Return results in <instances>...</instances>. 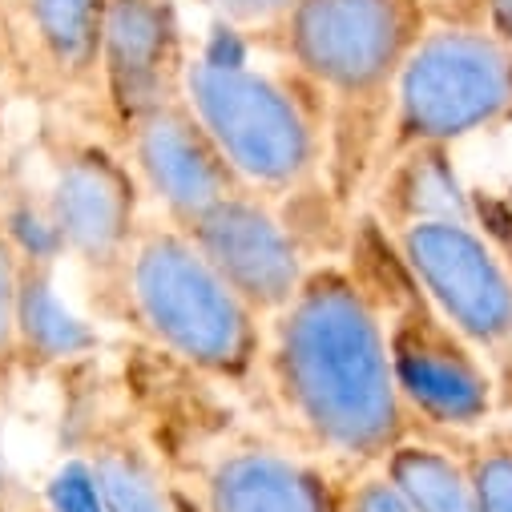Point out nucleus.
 <instances>
[{
    "mask_svg": "<svg viewBox=\"0 0 512 512\" xmlns=\"http://www.w3.org/2000/svg\"><path fill=\"white\" fill-rule=\"evenodd\" d=\"M271 323L275 392L315 448L375 468L412 436L379 303L355 271L311 267Z\"/></svg>",
    "mask_w": 512,
    "mask_h": 512,
    "instance_id": "f257e3e1",
    "label": "nucleus"
},
{
    "mask_svg": "<svg viewBox=\"0 0 512 512\" xmlns=\"http://www.w3.org/2000/svg\"><path fill=\"white\" fill-rule=\"evenodd\" d=\"M117 275L138 331L190 371L242 383L259 367L267 347L263 315L230 291L182 226L142 230Z\"/></svg>",
    "mask_w": 512,
    "mask_h": 512,
    "instance_id": "f03ea898",
    "label": "nucleus"
},
{
    "mask_svg": "<svg viewBox=\"0 0 512 512\" xmlns=\"http://www.w3.org/2000/svg\"><path fill=\"white\" fill-rule=\"evenodd\" d=\"M182 101L254 194H291L319 166V121L287 77L226 53H190Z\"/></svg>",
    "mask_w": 512,
    "mask_h": 512,
    "instance_id": "7ed1b4c3",
    "label": "nucleus"
},
{
    "mask_svg": "<svg viewBox=\"0 0 512 512\" xmlns=\"http://www.w3.org/2000/svg\"><path fill=\"white\" fill-rule=\"evenodd\" d=\"M388 158L512 121V45L484 25H432L392 85Z\"/></svg>",
    "mask_w": 512,
    "mask_h": 512,
    "instance_id": "20e7f679",
    "label": "nucleus"
},
{
    "mask_svg": "<svg viewBox=\"0 0 512 512\" xmlns=\"http://www.w3.org/2000/svg\"><path fill=\"white\" fill-rule=\"evenodd\" d=\"M363 283L379 303L383 331H388L392 375L408 416L444 432L484 428L496 408L492 371L484 355L416 287L396 242H392V263L388 267L375 263V271Z\"/></svg>",
    "mask_w": 512,
    "mask_h": 512,
    "instance_id": "39448f33",
    "label": "nucleus"
},
{
    "mask_svg": "<svg viewBox=\"0 0 512 512\" xmlns=\"http://www.w3.org/2000/svg\"><path fill=\"white\" fill-rule=\"evenodd\" d=\"M428 29V0H299L275 33L303 85L363 109L392 97Z\"/></svg>",
    "mask_w": 512,
    "mask_h": 512,
    "instance_id": "423d86ee",
    "label": "nucleus"
},
{
    "mask_svg": "<svg viewBox=\"0 0 512 512\" xmlns=\"http://www.w3.org/2000/svg\"><path fill=\"white\" fill-rule=\"evenodd\" d=\"M388 238L428 303L480 355L512 347V271L476 222H412Z\"/></svg>",
    "mask_w": 512,
    "mask_h": 512,
    "instance_id": "0eeeda50",
    "label": "nucleus"
},
{
    "mask_svg": "<svg viewBox=\"0 0 512 512\" xmlns=\"http://www.w3.org/2000/svg\"><path fill=\"white\" fill-rule=\"evenodd\" d=\"M41 198L65 259L101 275L121 271L142 234V186L130 162L101 142H77L57 154Z\"/></svg>",
    "mask_w": 512,
    "mask_h": 512,
    "instance_id": "6e6552de",
    "label": "nucleus"
},
{
    "mask_svg": "<svg viewBox=\"0 0 512 512\" xmlns=\"http://www.w3.org/2000/svg\"><path fill=\"white\" fill-rule=\"evenodd\" d=\"M202 259L230 283V291L263 319H275L307 279L295 230L267 206L263 194L234 190L190 226H182Z\"/></svg>",
    "mask_w": 512,
    "mask_h": 512,
    "instance_id": "1a4fd4ad",
    "label": "nucleus"
},
{
    "mask_svg": "<svg viewBox=\"0 0 512 512\" xmlns=\"http://www.w3.org/2000/svg\"><path fill=\"white\" fill-rule=\"evenodd\" d=\"M125 142V162L142 194H150L174 226H190L202 210L242 190L238 174L182 97H170L125 125Z\"/></svg>",
    "mask_w": 512,
    "mask_h": 512,
    "instance_id": "9d476101",
    "label": "nucleus"
},
{
    "mask_svg": "<svg viewBox=\"0 0 512 512\" xmlns=\"http://www.w3.org/2000/svg\"><path fill=\"white\" fill-rule=\"evenodd\" d=\"M190 49L174 0H109L97 81L117 125H134L142 113L182 97Z\"/></svg>",
    "mask_w": 512,
    "mask_h": 512,
    "instance_id": "9b49d317",
    "label": "nucleus"
},
{
    "mask_svg": "<svg viewBox=\"0 0 512 512\" xmlns=\"http://www.w3.org/2000/svg\"><path fill=\"white\" fill-rule=\"evenodd\" d=\"M202 512H343V488L299 452L238 444L206 468Z\"/></svg>",
    "mask_w": 512,
    "mask_h": 512,
    "instance_id": "f8f14e48",
    "label": "nucleus"
},
{
    "mask_svg": "<svg viewBox=\"0 0 512 512\" xmlns=\"http://www.w3.org/2000/svg\"><path fill=\"white\" fill-rule=\"evenodd\" d=\"M476 222L472 198L452 162V146H412L396 154L379 190V226L400 230L412 222Z\"/></svg>",
    "mask_w": 512,
    "mask_h": 512,
    "instance_id": "ddd939ff",
    "label": "nucleus"
},
{
    "mask_svg": "<svg viewBox=\"0 0 512 512\" xmlns=\"http://www.w3.org/2000/svg\"><path fill=\"white\" fill-rule=\"evenodd\" d=\"M17 339H21V363L33 367H65L89 359L101 347L97 327L85 315H77L61 295L53 263H25L21 271Z\"/></svg>",
    "mask_w": 512,
    "mask_h": 512,
    "instance_id": "4468645a",
    "label": "nucleus"
},
{
    "mask_svg": "<svg viewBox=\"0 0 512 512\" xmlns=\"http://www.w3.org/2000/svg\"><path fill=\"white\" fill-rule=\"evenodd\" d=\"M105 5L109 0H25L37 57L61 85L97 81Z\"/></svg>",
    "mask_w": 512,
    "mask_h": 512,
    "instance_id": "2eb2a0df",
    "label": "nucleus"
},
{
    "mask_svg": "<svg viewBox=\"0 0 512 512\" xmlns=\"http://www.w3.org/2000/svg\"><path fill=\"white\" fill-rule=\"evenodd\" d=\"M375 468L400 488L416 512H476L468 456H456L444 444L404 436Z\"/></svg>",
    "mask_w": 512,
    "mask_h": 512,
    "instance_id": "dca6fc26",
    "label": "nucleus"
},
{
    "mask_svg": "<svg viewBox=\"0 0 512 512\" xmlns=\"http://www.w3.org/2000/svg\"><path fill=\"white\" fill-rule=\"evenodd\" d=\"M105 512H182L158 460L130 436L101 440L89 456Z\"/></svg>",
    "mask_w": 512,
    "mask_h": 512,
    "instance_id": "f3484780",
    "label": "nucleus"
},
{
    "mask_svg": "<svg viewBox=\"0 0 512 512\" xmlns=\"http://www.w3.org/2000/svg\"><path fill=\"white\" fill-rule=\"evenodd\" d=\"M21 254L0 218V383H9L21 367V339H17V307H21Z\"/></svg>",
    "mask_w": 512,
    "mask_h": 512,
    "instance_id": "a211bd4d",
    "label": "nucleus"
},
{
    "mask_svg": "<svg viewBox=\"0 0 512 512\" xmlns=\"http://www.w3.org/2000/svg\"><path fill=\"white\" fill-rule=\"evenodd\" d=\"M476 512H512V440H484L468 452Z\"/></svg>",
    "mask_w": 512,
    "mask_h": 512,
    "instance_id": "6ab92c4d",
    "label": "nucleus"
},
{
    "mask_svg": "<svg viewBox=\"0 0 512 512\" xmlns=\"http://www.w3.org/2000/svg\"><path fill=\"white\" fill-rule=\"evenodd\" d=\"M45 508L49 512H105L89 460H69L53 472L45 488Z\"/></svg>",
    "mask_w": 512,
    "mask_h": 512,
    "instance_id": "aec40b11",
    "label": "nucleus"
},
{
    "mask_svg": "<svg viewBox=\"0 0 512 512\" xmlns=\"http://www.w3.org/2000/svg\"><path fill=\"white\" fill-rule=\"evenodd\" d=\"M202 5L238 33H254V29H279L299 0H202Z\"/></svg>",
    "mask_w": 512,
    "mask_h": 512,
    "instance_id": "412c9836",
    "label": "nucleus"
},
{
    "mask_svg": "<svg viewBox=\"0 0 512 512\" xmlns=\"http://www.w3.org/2000/svg\"><path fill=\"white\" fill-rule=\"evenodd\" d=\"M343 512H416L379 468L343 492Z\"/></svg>",
    "mask_w": 512,
    "mask_h": 512,
    "instance_id": "4be33fe9",
    "label": "nucleus"
},
{
    "mask_svg": "<svg viewBox=\"0 0 512 512\" xmlns=\"http://www.w3.org/2000/svg\"><path fill=\"white\" fill-rule=\"evenodd\" d=\"M0 512H17V480H13V460H9L5 408H0Z\"/></svg>",
    "mask_w": 512,
    "mask_h": 512,
    "instance_id": "5701e85b",
    "label": "nucleus"
},
{
    "mask_svg": "<svg viewBox=\"0 0 512 512\" xmlns=\"http://www.w3.org/2000/svg\"><path fill=\"white\" fill-rule=\"evenodd\" d=\"M480 25L504 45H512V0H480Z\"/></svg>",
    "mask_w": 512,
    "mask_h": 512,
    "instance_id": "b1692460",
    "label": "nucleus"
},
{
    "mask_svg": "<svg viewBox=\"0 0 512 512\" xmlns=\"http://www.w3.org/2000/svg\"><path fill=\"white\" fill-rule=\"evenodd\" d=\"M17 57V33H13V21H9V9L0 0V73H5Z\"/></svg>",
    "mask_w": 512,
    "mask_h": 512,
    "instance_id": "393cba45",
    "label": "nucleus"
},
{
    "mask_svg": "<svg viewBox=\"0 0 512 512\" xmlns=\"http://www.w3.org/2000/svg\"><path fill=\"white\" fill-rule=\"evenodd\" d=\"M0 142H5V105H0Z\"/></svg>",
    "mask_w": 512,
    "mask_h": 512,
    "instance_id": "a878e982",
    "label": "nucleus"
},
{
    "mask_svg": "<svg viewBox=\"0 0 512 512\" xmlns=\"http://www.w3.org/2000/svg\"><path fill=\"white\" fill-rule=\"evenodd\" d=\"M25 512H49V508H45V504H33V508H25Z\"/></svg>",
    "mask_w": 512,
    "mask_h": 512,
    "instance_id": "bb28decb",
    "label": "nucleus"
}]
</instances>
